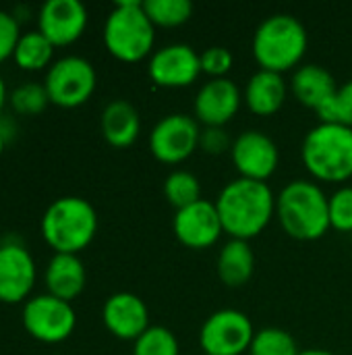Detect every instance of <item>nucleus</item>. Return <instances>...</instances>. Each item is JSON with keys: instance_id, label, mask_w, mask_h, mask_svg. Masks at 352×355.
Wrapping results in <instances>:
<instances>
[{"instance_id": "nucleus-1", "label": "nucleus", "mask_w": 352, "mask_h": 355, "mask_svg": "<svg viewBox=\"0 0 352 355\" xmlns=\"http://www.w3.org/2000/svg\"><path fill=\"white\" fill-rule=\"evenodd\" d=\"M216 208L224 233L230 235V239L249 241L276 216V196L266 181L239 177L222 187Z\"/></svg>"}, {"instance_id": "nucleus-2", "label": "nucleus", "mask_w": 352, "mask_h": 355, "mask_svg": "<svg viewBox=\"0 0 352 355\" xmlns=\"http://www.w3.org/2000/svg\"><path fill=\"white\" fill-rule=\"evenodd\" d=\"M276 216L284 233L299 241H315L330 227V196L307 179H295L276 196Z\"/></svg>"}, {"instance_id": "nucleus-3", "label": "nucleus", "mask_w": 352, "mask_h": 355, "mask_svg": "<svg viewBox=\"0 0 352 355\" xmlns=\"http://www.w3.org/2000/svg\"><path fill=\"white\" fill-rule=\"evenodd\" d=\"M307 44L309 37L305 25L288 12H276L259 23L253 33L251 48L263 71L282 75L303 60Z\"/></svg>"}, {"instance_id": "nucleus-4", "label": "nucleus", "mask_w": 352, "mask_h": 355, "mask_svg": "<svg viewBox=\"0 0 352 355\" xmlns=\"http://www.w3.org/2000/svg\"><path fill=\"white\" fill-rule=\"evenodd\" d=\"M98 233L95 208L77 196L54 200L41 216V235L56 254H77L85 250Z\"/></svg>"}, {"instance_id": "nucleus-5", "label": "nucleus", "mask_w": 352, "mask_h": 355, "mask_svg": "<svg viewBox=\"0 0 352 355\" xmlns=\"http://www.w3.org/2000/svg\"><path fill=\"white\" fill-rule=\"evenodd\" d=\"M301 158L305 168L319 181L342 183L352 177V129L319 123L303 139Z\"/></svg>"}, {"instance_id": "nucleus-6", "label": "nucleus", "mask_w": 352, "mask_h": 355, "mask_svg": "<svg viewBox=\"0 0 352 355\" xmlns=\"http://www.w3.org/2000/svg\"><path fill=\"white\" fill-rule=\"evenodd\" d=\"M156 25L149 21L143 2H116L104 23L106 50L122 62H139L151 54Z\"/></svg>"}, {"instance_id": "nucleus-7", "label": "nucleus", "mask_w": 352, "mask_h": 355, "mask_svg": "<svg viewBox=\"0 0 352 355\" xmlns=\"http://www.w3.org/2000/svg\"><path fill=\"white\" fill-rule=\"evenodd\" d=\"M95 83L98 75L93 64L83 56L68 54L50 64L44 87L50 104L60 108H77L91 98Z\"/></svg>"}, {"instance_id": "nucleus-8", "label": "nucleus", "mask_w": 352, "mask_h": 355, "mask_svg": "<svg viewBox=\"0 0 352 355\" xmlns=\"http://www.w3.org/2000/svg\"><path fill=\"white\" fill-rule=\"evenodd\" d=\"M255 329L251 318L234 308H224L207 316L199 331V343L205 355H241L249 352Z\"/></svg>"}, {"instance_id": "nucleus-9", "label": "nucleus", "mask_w": 352, "mask_h": 355, "mask_svg": "<svg viewBox=\"0 0 352 355\" xmlns=\"http://www.w3.org/2000/svg\"><path fill=\"white\" fill-rule=\"evenodd\" d=\"M23 327L35 341L54 345L73 335L77 327V314L68 302L44 293L27 300L23 308Z\"/></svg>"}, {"instance_id": "nucleus-10", "label": "nucleus", "mask_w": 352, "mask_h": 355, "mask_svg": "<svg viewBox=\"0 0 352 355\" xmlns=\"http://www.w3.org/2000/svg\"><path fill=\"white\" fill-rule=\"evenodd\" d=\"M201 127L195 116L174 112L162 116L149 133V150L164 164H178L199 148Z\"/></svg>"}, {"instance_id": "nucleus-11", "label": "nucleus", "mask_w": 352, "mask_h": 355, "mask_svg": "<svg viewBox=\"0 0 352 355\" xmlns=\"http://www.w3.org/2000/svg\"><path fill=\"white\" fill-rule=\"evenodd\" d=\"M230 158L241 177L268 181L278 168L280 152L276 141L268 133L259 129H247L239 133V137L232 141Z\"/></svg>"}, {"instance_id": "nucleus-12", "label": "nucleus", "mask_w": 352, "mask_h": 355, "mask_svg": "<svg viewBox=\"0 0 352 355\" xmlns=\"http://www.w3.org/2000/svg\"><path fill=\"white\" fill-rule=\"evenodd\" d=\"M172 229L176 239L191 250H205L214 245L224 233L216 202L203 198L187 208L176 210Z\"/></svg>"}, {"instance_id": "nucleus-13", "label": "nucleus", "mask_w": 352, "mask_h": 355, "mask_svg": "<svg viewBox=\"0 0 352 355\" xmlns=\"http://www.w3.org/2000/svg\"><path fill=\"white\" fill-rule=\"evenodd\" d=\"M149 77L160 87H187L201 73V60L189 44H168L149 58Z\"/></svg>"}, {"instance_id": "nucleus-14", "label": "nucleus", "mask_w": 352, "mask_h": 355, "mask_svg": "<svg viewBox=\"0 0 352 355\" xmlns=\"http://www.w3.org/2000/svg\"><path fill=\"white\" fill-rule=\"evenodd\" d=\"M243 92L239 85L228 79H210L205 81L193 102V116L203 127H224L241 108Z\"/></svg>"}, {"instance_id": "nucleus-15", "label": "nucleus", "mask_w": 352, "mask_h": 355, "mask_svg": "<svg viewBox=\"0 0 352 355\" xmlns=\"http://www.w3.org/2000/svg\"><path fill=\"white\" fill-rule=\"evenodd\" d=\"M35 285V262L29 250L17 241L0 245V302L21 304Z\"/></svg>"}, {"instance_id": "nucleus-16", "label": "nucleus", "mask_w": 352, "mask_h": 355, "mask_svg": "<svg viewBox=\"0 0 352 355\" xmlns=\"http://www.w3.org/2000/svg\"><path fill=\"white\" fill-rule=\"evenodd\" d=\"M87 27V8L79 0H48L37 15V29L56 46H71Z\"/></svg>"}, {"instance_id": "nucleus-17", "label": "nucleus", "mask_w": 352, "mask_h": 355, "mask_svg": "<svg viewBox=\"0 0 352 355\" xmlns=\"http://www.w3.org/2000/svg\"><path fill=\"white\" fill-rule=\"evenodd\" d=\"M102 320L108 333L122 341H137L151 327L145 302L129 291H118L104 302Z\"/></svg>"}, {"instance_id": "nucleus-18", "label": "nucleus", "mask_w": 352, "mask_h": 355, "mask_svg": "<svg viewBox=\"0 0 352 355\" xmlns=\"http://www.w3.org/2000/svg\"><path fill=\"white\" fill-rule=\"evenodd\" d=\"M286 96H288V85L284 77L280 73L259 69L249 77L243 92V102L253 114L272 116L284 106Z\"/></svg>"}, {"instance_id": "nucleus-19", "label": "nucleus", "mask_w": 352, "mask_h": 355, "mask_svg": "<svg viewBox=\"0 0 352 355\" xmlns=\"http://www.w3.org/2000/svg\"><path fill=\"white\" fill-rule=\"evenodd\" d=\"M87 283V272L77 254H54L46 266V287L48 293L62 300H77Z\"/></svg>"}, {"instance_id": "nucleus-20", "label": "nucleus", "mask_w": 352, "mask_h": 355, "mask_svg": "<svg viewBox=\"0 0 352 355\" xmlns=\"http://www.w3.org/2000/svg\"><path fill=\"white\" fill-rule=\"evenodd\" d=\"M338 83L334 75L322 67V64H301L293 73L290 79V92L293 96L307 108H313L315 112L328 102V98L336 92Z\"/></svg>"}, {"instance_id": "nucleus-21", "label": "nucleus", "mask_w": 352, "mask_h": 355, "mask_svg": "<svg viewBox=\"0 0 352 355\" xmlns=\"http://www.w3.org/2000/svg\"><path fill=\"white\" fill-rule=\"evenodd\" d=\"M102 135L114 148H129L141 131L139 110L129 100H112L102 112Z\"/></svg>"}, {"instance_id": "nucleus-22", "label": "nucleus", "mask_w": 352, "mask_h": 355, "mask_svg": "<svg viewBox=\"0 0 352 355\" xmlns=\"http://www.w3.org/2000/svg\"><path fill=\"white\" fill-rule=\"evenodd\" d=\"M216 270L226 287H243L255 272V254L249 241L228 239L216 260Z\"/></svg>"}, {"instance_id": "nucleus-23", "label": "nucleus", "mask_w": 352, "mask_h": 355, "mask_svg": "<svg viewBox=\"0 0 352 355\" xmlns=\"http://www.w3.org/2000/svg\"><path fill=\"white\" fill-rule=\"evenodd\" d=\"M52 56H54V44L39 29H33L21 33L12 60L23 71H41L50 67Z\"/></svg>"}, {"instance_id": "nucleus-24", "label": "nucleus", "mask_w": 352, "mask_h": 355, "mask_svg": "<svg viewBox=\"0 0 352 355\" xmlns=\"http://www.w3.org/2000/svg\"><path fill=\"white\" fill-rule=\"evenodd\" d=\"M164 198L176 210L187 208L201 200V183L191 171H185V168L172 171L164 179Z\"/></svg>"}, {"instance_id": "nucleus-25", "label": "nucleus", "mask_w": 352, "mask_h": 355, "mask_svg": "<svg viewBox=\"0 0 352 355\" xmlns=\"http://www.w3.org/2000/svg\"><path fill=\"white\" fill-rule=\"evenodd\" d=\"M299 347L295 337L278 327H266L261 331H255V337L251 341L249 355H299Z\"/></svg>"}, {"instance_id": "nucleus-26", "label": "nucleus", "mask_w": 352, "mask_h": 355, "mask_svg": "<svg viewBox=\"0 0 352 355\" xmlns=\"http://www.w3.org/2000/svg\"><path fill=\"white\" fill-rule=\"evenodd\" d=\"M143 8L149 21L160 27H178L193 15L191 0H145Z\"/></svg>"}, {"instance_id": "nucleus-27", "label": "nucleus", "mask_w": 352, "mask_h": 355, "mask_svg": "<svg viewBox=\"0 0 352 355\" xmlns=\"http://www.w3.org/2000/svg\"><path fill=\"white\" fill-rule=\"evenodd\" d=\"M48 104H50V98H48L44 83L27 81V83L17 85L10 92V106L21 116H35L44 112Z\"/></svg>"}, {"instance_id": "nucleus-28", "label": "nucleus", "mask_w": 352, "mask_h": 355, "mask_svg": "<svg viewBox=\"0 0 352 355\" xmlns=\"http://www.w3.org/2000/svg\"><path fill=\"white\" fill-rule=\"evenodd\" d=\"M317 116L322 119V123L344 125L352 129V79L336 87L328 102L317 110Z\"/></svg>"}, {"instance_id": "nucleus-29", "label": "nucleus", "mask_w": 352, "mask_h": 355, "mask_svg": "<svg viewBox=\"0 0 352 355\" xmlns=\"http://www.w3.org/2000/svg\"><path fill=\"white\" fill-rule=\"evenodd\" d=\"M133 355H178V341L170 329L151 324L135 341Z\"/></svg>"}, {"instance_id": "nucleus-30", "label": "nucleus", "mask_w": 352, "mask_h": 355, "mask_svg": "<svg viewBox=\"0 0 352 355\" xmlns=\"http://www.w3.org/2000/svg\"><path fill=\"white\" fill-rule=\"evenodd\" d=\"M330 227L352 233V185H342L330 196Z\"/></svg>"}, {"instance_id": "nucleus-31", "label": "nucleus", "mask_w": 352, "mask_h": 355, "mask_svg": "<svg viewBox=\"0 0 352 355\" xmlns=\"http://www.w3.org/2000/svg\"><path fill=\"white\" fill-rule=\"evenodd\" d=\"M201 60V73L210 75L212 79L226 77V73L234 64V56L226 46H210L199 54Z\"/></svg>"}, {"instance_id": "nucleus-32", "label": "nucleus", "mask_w": 352, "mask_h": 355, "mask_svg": "<svg viewBox=\"0 0 352 355\" xmlns=\"http://www.w3.org/2000/svg\"><path fill=\"white\" fill-rule=\"evenodd\" d=\"M19 37H21V29L17 17L12 12L0 10V62L12 58Z\"/></svg>"}, {"instance_id": "nucleus-33", "label": "nucleus", "mask_w": 352, "mask_h": 355, "mask_svg": "<svg viewBox=\"0 0 352 355\" xmlns=\"http://www.w3.org/2000/svg\"><path fill=\"white\" fill-rule=\"evenodd\" d=\"M199 148L205 154L218 156V154H224L226 150H230L232 141L224 127H203L201 135H199Z\"/></svg>"}, {"instance_id": "nucleus-34", "label": "nucleus", "mask_w": 352, "mask_h": 355, "mask_svg": "<svg viewBox=\"0 0 352 355\" xmlns=\"http://www.w3.org/2000/svg\"><path fill=\"white\" fill-rule=\"evenodd\" d=\"M299 355H334L332 352H328V349H301Z\"/></svg>"}, {"instance_id": "nucleus-35", "label": "nucleus", "mask_w": 352, "mask_h": 355, "mask_svg": "<svg viewBox=\"0 0 352 355\" xmlns=\"http://www.w3.org/2000/svg\"><path fill=\"white\" fill-rule=\"evenodd\" d=\"M4 102H6V85H4V79L0 77V112L4 108Z\"/></svg>"}, {"instance_id": "nucleus-36", "label": "nucleus", "mask_w": 352, "mask_h": 355, "mask_svg": "<svg viewBox=\"0 0 352 355\" xmlns=\"http://www.w3.org/2000/svg\"><path fill=\"white\" fill-rule=\"evenodd\" d=\"M4 146H6V137H4V133L0 131V154L4 152Z\"/></svg>"}, {"instance_id": "nucleus-37", "label": "nucleus", "mask_w": 352, "mask_h": 355, "mask_svg": "<svg viewBox=\"0 0 352 355\" xmlns=\"http://www.w3.org/2000/svg\"><path fill=\"white\" fill-rule=\"evenodd\" d=\"M54 355H60V354H54Z\"/></svg>"}, {"instance_id": "nucleus-38", "label": "nucleus", "mask_w": 352, "mask_h": 355, "mask_svg": "<svg viewBox=\"0 0 352 355\" xmlns=\"http://www.w3.org/2000/svg\"><path fill=\"white\" fill-rule=\"evenodd\" d=\"M203 355H205V354H203Z\"/></svg>"}]
</instances>
